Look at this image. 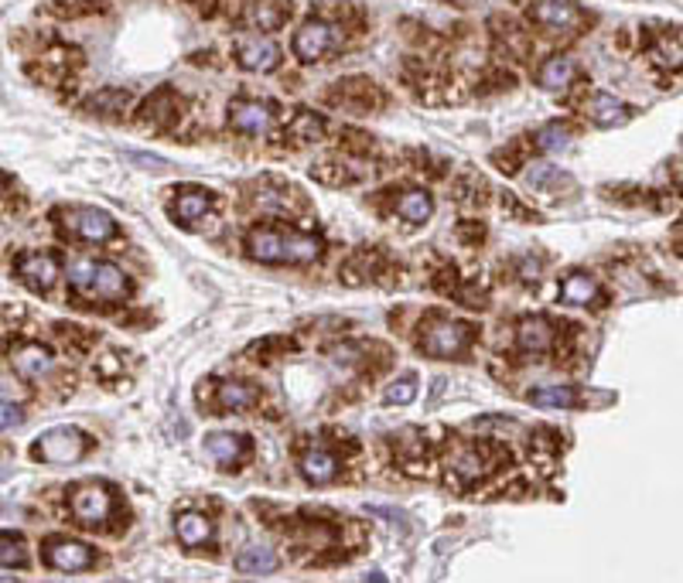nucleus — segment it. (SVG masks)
Returning a JSON list of instances; mask_svg holds the SVG:
<instances>
[{"label":"nucleus","mask_w":683,"mask_h":583,"mask_svg":"<svg viewBox=\"0 0 683 583\" xmlns=\"http://www.w3.org/2000/svg\"><path fill=\"white\" fill-rule=\"evenodd\" d=\"M69 283L79 297L90 301H120L130 293V280L127 273L106 260H82L69 270Z\"/></svg>","instance_id":"nucleus-1"},{"label":"nucleus","mask_w":683,"mask_h":583,"mask_svg":"<svg viewBox=\"0 0 683 583\" xmlns=\"http://www.w3.org/2000/svg\"><path fill=\"white\" fill-rule=\"evenodd\" d=\"M31 454L45 464H72L86 454V434L75 426H55L31 447Z\"/></svg>","instance_id":"nucleus-2"},{"label":"nucleus","mask_w":683,"mask_h":583,"mask_svg":"<svg viewBox=\"0 0 683 583\" xmlns=\"http://www.w3.org/2000/svg\"><path fill=\"white\" fill-rule=\"evenodd\" d=\"M335 42H339V31H335V24L312 17V21H304V24L294 31V42H291V48H294V55L301 62H318V59H325L328 52L335 48Z\"/></svg>","instance_id":"nucleus-3"},{"label":"nucleus","mask_w":683,"mask_h":583,"mask_svg":"<svg viewBox=\"0 0 683 583\" xmlns=\"http://www.w3.org/2000/svg\"><path fill=\"white\" fill-rule=\"evenodd\" d=\"M468 341H472V324L438 321L434 328H428V335L420 338V349L431 358H451V355H461L468 349Z\"/></svg>","instance_id":"nucleus-4"},{"label":"nucleus","mask_w":683,"mask_h":583,"mask_svg":"<svg viewBox=\"0 0 683 583\" xmlns=\"http://www.w3.org/2000/svg\"><path fill=\"white\" fill-rule=\"evenodd\" d=\"M42 556H45L48 567L62 569V573H79V569H90L92 563H96L92 546L75 542V540H48Z\"/></svg>","instance_id":"nucleus-5"},{"label":"nucleus","mask_w":683,"mask_h":583,"mask_svg":"<svg viewBox=\"0 0 683 583\" xmlns=\"http://www.w3.org/2000/svg\"><path fill=\"white\" fill-rule=\"evenodd\" d=\"M65 225H69V233L86 243H106L117 235V222L103 208H72L65 215Z\"/></svg>","instance_id":"nucleus-6"},{"label":"nucleus","mask_w":683,"mask_h":583,"mask_svg":"<svg viewBox=\"0 0 683 583\" xmlns=\"http://www.w3.org/2000/svg\"><path fill=\"white\" fill-rule=\"evenodd\" d=\"M110 511H113V498L100 484H86L72 495V515L90 529H100L110 519Z\"/></svg>","instance_id":"nucleus-7"},{"label":"nucleus","mask_w":683,"mask_h":583,"mask_svg":"<svg viewBox=\"0 0 683 583\" xmlns=\"http://www.w3.org/2000/svg\"><path fill=\"white\" fill-rule=\"evenodd\" d=\"M21 283H28L31 291H48L59 280V260L52 253H24L14 263Z\"/></svg>","instance_id":"nucleus-8"},{"label":"nucleus","mask_w":683,"mask_h":583,"mask_svg":"<svg viewBox=\"0 0 683 583\" xmlns=\"http://www.w3.org/2000/svg\"><path fill=\"white\" fill-rule=\"evenodd\" d=\"M530 17L547 31H574L581 24V7L574 0H536Z\"/></svg>","instance_id":"nucleus-9"},{"label":"nucleus","mask_w":683,"mask_h":583,"mask_svg":"<svg viewBox=\"0 0 683 583\" xmlns=\"http://www.w3.org/2000/svg\"><path fill=\"white\" fill-rule=\"evenodd\" d=\"M229 123H233V130L250 133V137H260V133L270 130V123H274V110H270V102L239 100V102L229 106Z\"/></svg>","instance_id":"nucleus-10"},{"label":"nucleus","mask_w":683,"mask_h":583,"mask_svg":"<svg viewBox=\"0 0 683 583\" xmlns=\"http://www.w3.org/2000/svg\"><path fill=\"white\" fill-rule=\"evenodd\" d=\"M236 62L246 72H274L281 65V48L267 38H250V42H239Z\"/></svg>","instance_id":"nucleus-11"},{"label":"nucleus","mask_w":683,"mask_h":583,"mask_svg":"<svg viewBox=\"0 0 683 583\" xmlns=\"http://www.w3.org/2000/svg\"><path fill=\"white\" fill-rule=\"evenodd\" d=\"M553 345V324L547 318H523L520 328H516V349L523 355H544Z\"/></svg>","instance_id":"nucleus-12"},{"label":"nucleus","mask_w":683,"mask_h":583,"mask_svg":"<svg viewBox=\"0 0 683 583\" xmlns=\"http://www.w3.org/2000/svg\"><path fill=\"white\" fill-rule=\"evenodd\" d=\"M584 113H588L594 127H619V123L632 117V110L622 100H615L611 92H594L592 100L584 102Z\"/></svg>","instance_id":"nucleus-13"},{"label":"nucleus","mask_w":683,"mask_h":583,"mask_svg":"<svg viewBox=\"0 0 683 583\" xmlns=\"http://www.w3.org/2000/svg\"><path fill=\"white\" fill-rule=\"evenodd\" d=\"M291 14V4L284 0H250L246 7V24L260 31H277Z\"/></svg>","instance_id":"nucleus-14"},{"label":"nucleus","mask_w":683,"mask_h":583,"mask_svg":"<svg viewBox=\"0 0 683 583\" xmlns=\"http://www.w3.org/2000/svg\"><path fill=\"white\" fill-rule=\"evenodd\" d=\"M206 451L219 461V464L233 467L236 461H243L250 454V440L243 434H208L206 437Z\"/></svg>","instance_id":"nucleus-15"},{"label":"nucleus","mask_w":683,"mask_h":583,"mask_svg":"<svg viewBox=\"0 0 683 583\" xmlns=\"http://www.w3.org/2000/svg\"><path fill=\"white\" fill-rule=\"evenodd\" d=\"M11 362H14V368L24 379H42V376L52 372L55 358H52V351L42 349V345H21V349L11 355Z\"/></svg>","instance_id":"nucleus-16"},{"label":"nucleus","mask_w":683,"mask_h":583,"mask_svg":"<svg viewBox=\"0 0 683 583\" xmlns=\"http://www.w3.org/2000/svg\"><path fill=\"white\" fill-rule=\"evenodd\" d=\"M536 82L547 89V92H564L574 82V62L567 59V55H553V59H547L540 65Z\"/></svg>","instance_id":"nucleus-17"},{"label":"nucleus","mask_w":683,"mask_h":583,"mask_svg":"<svg viewBox=\"0 0 683 583\" xmlns=\"http://www.w3.org/2000/svg\"><path fill=\"white\" fill-rule=\"evenodd\" d=\"M301 474H304V482L312 484H328L335 482V474H339V461L328 451H308L301 457Z\"/></svg>","instance_id":"nucleus-18"},{"label":"nucleus","mask_w":683,"mask_h":583,"mask_svg":"<svg viewBox=\"0 0 683 583\" xmlns=\"http://www.w3.org/2000/svg\"><path fill=\"white\" fill-rule=\"evenodd\" d=\"M208 208H212V198H208L206 191L185 188L178 195V202H175V219H178L181 225H195L198 219H206Z\"/></svg>","instance_id":"nucleus-19"},{"label":"nucleus","mask_w":683,"mask_h":583,"mask_svg":"<svg viewBox=\"0 0 683 583\" xmlns=\"http://www.w3.org/2000/svg\"><path fill=\"white\" fill-rule=\"evenodd\" d=\"M397 212H400V219H407L410 225H420V222L431 219L434 212V198L428 195V191H403L400 198H397Z\"/></svg>","instance_id":"nucleus-20"},{"label":"nucleus","mask_w":683,"mask_h":583,"mask_svg":"<svg viewBox=\"0 0 683 583\" xmlns=\"http://www.w3.org/2000/svg\"><path fill=\"white\" fill-rule=\"evenodd\" d=\"M256 399H260L256 389L246 386V382H223L219 393H216V403H219L223 413H243V409H250Z\"/></svg>","instance_id":"nucleus-21"},{"label":"nucleus","mask_w":683,"mask_h":583,"mask_svg":"<svg viewBox=\"0 0 683 583\" xmlns=\"http://www.w3.org/2000/svg\"><path fill=\"white\" fill-rule=\"evenodd\" d=\"M561 297H564V304L584 307V304H594V301L601 297V291H598L594 277H588V273H571V277L561 283Z\"/></svg>","instance_id":"nucleus-22"},{"label":"nucleus","mask_w":683,"mask_h":583,"mask_svg":"<svg viewBox=\"0 0 683 583\" xmlns=\"http://www.w3.org/2000/svg\"><path fill=\"white\" fill-rule=\"evenodd\" d=\"M656 65H663L669 72H680L683 69V34H659L649 48Z\"/></svg>","instance_id":"nucleus-23"},{"label":"nucleus","mask_w":683,"mask_h":583,"mask_svg":"<svg viewBox=\"0 0 683 583\" xmlns=\"http://www.w3.org/2000/svg\"><path fill=\"white\" fill-rule=\"evenodd\" d=\"M526 399L540 409H574L581 396L578 389H571V386H544V389H534Z\"/></svg>","instance_id":"nucleus-24"},{"label":"nucleus","mask_w":683,"mask_h":583,"mask_svg":"<svg viewBox=\"0 0 683 583\" xmlns=\"http://www.w3.org/2000/svg\"><path fill=\"white\" fill-rule=\"evenodd\" d=\"M236 569L246 573V577H267L277 569V556L270 553L267 546H250L236 556Z\"/></svg>","instance_id":"nucleus-25"},{"label":"nucleus","mask_w":683,"mask_h":583,"mask_svg":"<svg viewBox=\"0 0 683 583\" xmlns=\"http://www.w3.org/2000/svg\"><path fill=\"white\" fill-rule=\"evenodd\" d=\"M175 532H178V540L185 546H206L212 540V522H208L206 515H198V511H188V515H181L178 522H175Z\"/></svg>","instance_id":"nucleus-26"},{"label":"nucleus","mask_w":683,"mask_h":583,"mask_svg":"<svg viewBox=\"0 0 683 583\" xmlns=\"http://www.w3.org/2000/svg\"><path fill=\"white\" fill-rule=\"evenodd\" d=\"M175 113H178V102L171 96V89H158V92L144 102V123H154V127H168Z\"/></svg>","instance_id":"nucleus-27"},{"label":"nucleus","mask_w":683,"mask_h":583,"mask_svg":"<svg viewBox=\"0 0 683 583\" xmlns=\"http://www.w3.org/2000/svg\"><path fill=\"white\" fill-rule=\"evenodd\" d=\"M127 102H130V96H127L123 89H100L96 96L86 100V110H90V113H100V117H117Z\"/></svg>","instance_id":"nucleus-28"},{"label":"nucleus","mask_w":683,"mask_h":583,"mask_svg":"<svg viewBox=\"0 0 683 583\" xmlns=\"http://www.w3.org/2000/svg\"><path fill=\"white\" fill-rule=\"evenodd\" d=\"M451 471H455V478H458L461 484H472L486 474V457L468 447V451H461L458 457L451 461Z\"/></svg>","instance_id":"nucleus-29"},{"label":"nucleus","mask_w":683,"mask_h":583,"mask_svg":"<svg viewBox=\"0 0 683 583\" xmlns=\"http://www.w3.org/2000/svg\"><path fill=\"white\" fill-rule=\"evenodd\" d=\"M536 147H540L544 154H561V150L571 147V130L561 127V123H547L544 130L536 133Z\"/></svg>","instance_id":"nucleus-30"},{"label":"nucleus","mask_w":683,"mask_h":583,"mask_svg":"<svg viewBox=\"0 0 683 583\" xmlns=\"http://www.w3.org/2000/svg\"><path fill=\"white\" fill-rule=\"evenodd\" d=\"M322 130H325V119L308 113V110H301L294 123H291V137H297V140H318Z\"/></svg>","instance_id":"nucleus-31"},{"label":"nucleus","mask_w":683,"mask_h":583,"mask_svg":"<svg viewBox=\"0 0 683 583\" xmlns=\"http://www.w3.org/2000/svg\"><path fill=\"white\" fill-rule=\"evenodd\" d=\"M0 563H4V569L24 567V563H28L24 542L17 540V536H11V532H4V540H0Z\"/></svg>","instance_id":"nucleus-32"},{"label":"nucleus","mask_w":683,"mask_h":583,"mask_svg":"<svg viewBox=\"0 0 683 583\" xmlns=\"http://www.w3.org/2000/svg\"><path fill=\"white\" fill-rule=\"evenodd\" d=\"M417 396V379L414 376H403V379H397L393 386L387 389V406H407V403H414Z\"/></svg>","instance_id":"nucleus-33"},{"label":"nucleus","mask_w":683,"mask_h":583,"mask_svg":"<svg viewBox=\"0 0 683 583\" xmlns=\"http://www.w3.org/2000/svg\"><path fill=\"white\" fill-rule=\"evenodd\" d=\"M21 420H24L21 406L11 403V399H4V409H0V426H4V430H14V426H21Z\"/></svg>","instance_id":"nucleus-34"},{"label":"nucleus","mask_w":683,"mask_h":583,"mask_svg":"<svg viewBox=\"0 0 683 583\" xmlns=\"http://www.w3.org/2000/svg\"><path fill=\"white\" fill-rule=\"evenodd\" d=\"M520 270H523V273H520L523 280H536V270H540V263H536V260H526V263L520 266Z\"/></svg>","instance_id":"nucleus-35"},{"label":"nucleus","mask_w":683,"mask_h":583,"mask_svg":"<svg viewBox=\"0 0 683 583\" xmlns=\"http://www.w3.org/2000/svg\"><path fill=\"white\" fill-rule=\"evenodd\" d=\"M134 161H140V167H161V158H148V154H130Z\"/></svg>","instance_id":"nucleus-36"}]
</instances>
